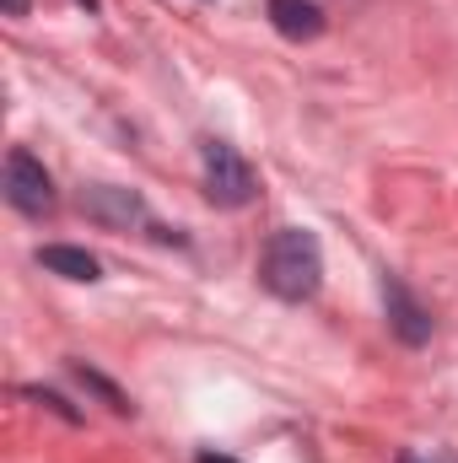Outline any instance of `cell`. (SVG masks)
Masks as SVG:
<instances>
[{
  "label": "cell",
  "instance_id": "cell-6",
  "mask_svg": "<svg viewBox=\"0 0 458 463\" xmlns=\"http://www.w3.org/2000/svg\"><path fill=\"white\" fill-rule=\"evenodd\" d=\"M270 22H275V33H286L297 43L324 33V11L313 0H270Z\"/></svg>",
  "mask_w": 458,
  "mask_h": 463
},
{
  "label": "cell",
  "instance_id": "cell-9",
  "mask_svg": "<svg viewBox=\"0 0 458 463\" xmlns=\"http://www.w3.org/2000/svg\"><path fill=\"white\" fill-rule=\"evenodd\" d=\"M195 463H237V458H222V453H200Z\"/></svg>",
  "mask_w": 458,
  "mask_h": 463
},
{
  "label": "cell",
  "instance_id": "cell-7",
  "mask_svg": "<svg viewBox=\"0 0 458 463\" xmlns=\"http://www.w3.org/2000/svg\"><path fill=\"white\" fill-rule=\"evenodd\" d=\"M38 264L54 269V275H65V280H98V275H103V264H98L87 248H71V242H49V248H38Z\"/></svg>",
  "mask_w": 458,
  "mask_h": 463
},
{
  "label": "cell",
  "instance_id": "cell-1",
  "mask_svg": "<svg viewBox=\"0 0 458 463\" xmlns=\"http://www.w3.org/2000/svg\"><path fill=\"white\" fill-rule=\"evenodd\" d=\"M259 280L281 297V302H308L324 280V248L319 237L302 227H286L270 237L264 259H259Z\"/></svg>",
  "mask_w": 458,
  "mask_h": 463
},
{
  "label": "cell",
  "instance_id": "cell-2",
  "mask_svg": "<svg viewBox=\"0 0 458 463\" xmlns=\"http://www.w3.org/2000/svg\"><path fill=\"white\" fill-rule=\"evenodd\" d=\"M200 162H205V194L216 200V205H248L253 194H259V184H253V167L232 151L227 140H205V151H200Z\"/></svg>",
  "mask_w": 458,
  "mask_h": 463
},
{
  "label": "cell",
  "instance_id": "cell-4",
  "mask_svg": "<svg viewBox=\"0 0 458 463\" xmlns=\"http://www.w3.org/2000/svg\"><path fill=\"white\" fill-rule=\"evenodd\" d=\"M383 302H388V324H394V335H399L405 345H426V340H432V313L405 291V280L383 275Z\"/></svg>",
  "mask_w": 458,
  "mask_h": 463
},
{
  "label": "cell",
  "instance_id": "cell-5",
  "mask_svg": "<svg viewBox=\"0 0 458 463\" xmlns=\"http://www.w3.org/2000/svg\"><path fill=\"white\" fill-rule=\"evenodd\" d=\"M81 211L103 227H129V222H140V194L119 189V184H98V189L81 194Z\"/></svg>",
  "mask_w": 458,
  "mask_h": 463
},
{
  "label": "cell",
  "instance_id": "cell-8",
  "mask_svg": "<svg viewBox=\"0 0 458 463\" xmlns=\"http://www.w3.org/2000/svg\"><path fill=\"white\" fill-rule=\"evenodd\" d=\"M76 377H81V383H87V388H98V393H103V399H109V404H114V410H129V399H124V393H119L114 383H109V377H98V372H92V366H76Z\"/></svg>",
  "mask_w": 458,
  "mask_h": 463
},
{
  "label": "cell",
  "instance_id": "cell-3",
  "mask_svg": "<svg viewBox=\"0 0 458 463\" xmlns=\"http://www.w3.org/2000/svg\"><path fill=\"white\" fill-rule=\"evenodd\" d=\"M5 200H11L22 216L54 211V178L43 173V162H38L33 151H11V156H5Z\"/></svg>",
  "mask_w": 458,
  "mask_h": 463
},
{
  "label": "cell",
  "instance_id": "cell-10",
  "mask_svg": "<svg viewBox=\"0 0 458 463\" xmlns=\"http://www.w3.org/2000/svg\"><path fill=\"white\" fill-rule=\"evenodd\" d=\"M76 5H87V11H92V5H98V0H76Z\"/></svg>",
  "mask_w": 458,
  "mask_h": 463
},
{
  "label": "cell",
  "instance_id": "cell-11",
  "mask_svg": "<svg viewBox=\"0 0 458 463\" xmlns=\"http://www.w3.org/2000/svg\"><path fill=\"white\" fill-rule=\"evenodd\" d=\"M405 463H421V458H405Z\"/></svg>",
  "mask_w": 458,
  "mask_h": 463
}]
</instances>
